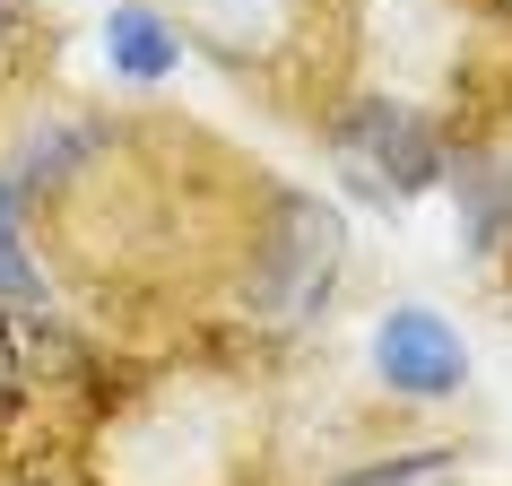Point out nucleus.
Instances as JSON below:
<instances>
[{"label": "nucleus", "instance_id": "6e6552de", "mask_svg": "<svg viewBox=\"0 0 512 486\" xmlns=\"http://www.w3.org/2000/svg\"><path fill=\"white\" fill-rule=\"evenodd\" d=\"M0 243H27V191L0 174Z\"/></svg>", "mask_w": 512, "mask_h": 486}, {"label": "nucleus", "instance_id": "0eeeda50", "mask_svg": "<svg viewBox=\"0 0 512 486\" xmlns=\"http://www.w3.org/2000/svg\"><path fill=\"white\" fill-rule=\"evenodd\" d=\"M0 304H18V313L44 304V261H35L27 243H0Z\"/></svg>", "mask_w": 512, "mask_h": 486}, {"label": "nucleus", "instance_id": "423d86ee", "mask_svg": "<svg viewBox=\"0 0 512 486\" xmlns=\"http://www.w3.org/2000/svg\"><path fill=\"white\" fill-rule=\"evenodd\" d=\"M452 443H408V452H382L365 460V469H348V478H330V486H434V478H452Z\"/></svg>", "mask_w": 512, "mask_h": 486}, {"label": "nucleus", "instance_id": "7ed1b4c3", "mask_svg": "<svg viewBox=\"0 0 512 486\" xmlns=\"http://www.w3.org/2000/svg\"><path fill=\"white\" fill-rule=\"evenodd\" d=\"M374 374L391 400H460L469 391V339L434 304H391L374 322Z\"/></svg>", "mask_w": 512, "mask_h": 486}, {"label": "nucleus", "instance_id": "f03ea898", "mask_svg": "<svg viewBox=\"0 0 512 486\" xmlns=\"http://www.w3.org/2000/svg\"><path fill=\"white\" fill-rule=\"evenodd\" d=\"M330 157L356 200H382V209H408L434 183H452V139L408 96H348L330 113Z\"/></svg>", "mask_w": 512, "mask_h": 486}, {"label": "nucleus", "instance_id": "1a4fd4ad", "mask_svg": "<svg viewBox=\"0 0 512 486\" xmlns=\"http://www.w3.org/2000/svg\"><path fill=\"white\" fill-rule=\"evenodd\" d=\"M35 35V18H27V0H0V61L18 53V44H27Z\"/></svg>", "mask_w": 512, "mask_h": 486}, {"label": "nucleus", "instance_id": "f257e3e1", "mask_svg": "<svg viewBox=\"0 0 512 486\" xmlns=\"http://www.w3.org/2000/svg\"><path fill=\"white\" fill-rule=\"evenodd\" d=\"M348 270V217L304 183H270L261 226H252V313L270 322H313Z\"/></svg>", "mask_w": 512, "mask_h": 486}, {"label": "nucleus", "instance_id": "39448f33", "mask_svg": "<svg viewBox=\"0 0 512 486\" xmlns=\"http://www.w3.org/2000/svg\"><path fill=\"white\" fill-rule=\"evenodd\" d=\"M183 53H191V35L174 9H157V0H113L105 9V70L122 87H174Z\"/></svg>", "mask_w": 512, "mask_h": 486}, {"label": "nucleus", "instance_id": "20e7f679", "mask_svg": "<svg viewBox=\"0 0 512 486\" xmlns=\"http://www.w3.org/2000/svg\"><path fill=\"white\" fill-rule=\"evenodd\" d=\"M174 18H183L191 44H209L217 61H270L296 44V18L304 0H174Z\"/></svg>", "mask_w": 512, "mask_h": 486}]
</instances>
